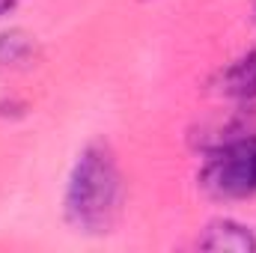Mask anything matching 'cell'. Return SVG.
Instances as JSON below:
<instances>
[{"label":"cell","instance_id":"6da1fadb","mask_svg":"<svg viewBox=\"0 0 256 253\" xmlns=\"http://www.w3.org/2000/svg\"><path fill=\"white\" fill-rule=\"evenodd\" d=\"M122 202V176L114 152L104 143L86 146L66 185V220L86 236H104L116 224Z\"/></svg>","mask_w":256,"mask_h":253},{"label":"cell","instance_id":"7a4b0ae2","mask_svg":"<svg viewBox=\"0 0 256 253\" xmlns=\"http://www.w3.org/2000/svg\"><path fill=\"white\" fill-rule=\"evenodd\" d=\"M200 185L220 200H244L256 194V134L224 140L200 173Z\"/></svg>","mask_w":256,"mask_h":253},{"label":"cell","instance_id":"3957f363","mask_svg":"<svg viewBox=\"0 0 256 253\" xmlns=\"http://www.w3.org/2000/svg\"><path fill=\"white\" fill-rule=\"evenodd\" d=\"M200 248L206 250H232V253H254L256 250V236L236 224V220H212L200 238Z\"/></svg>","mask_w":256,"mask_h":253},{"label":"cell","instance_id":"277c9868","mask_svg":"<svg viewBox=\"0 0 256 253\" xmlns=\"http://www.w3.org/2000/svg\"><path fill=\"white\" fill-rule=\"evenodd\" d=\"M220 90H224V96H230L236 102H254L256 98V45L224 72Z\"/></svg>","mask_w":256,"mask_h":253},{"label":"cell","instance_id":"5b68a950","mask_svg":"<svg viewBox=\"0 0 256 253\" xmlns=\"http://www.w3.org/2000/svg\"><path fill=\"white\" fill-rule=\"evenodd\" d=\"M30 54H33V42L21 30L0 36V63H24Z\"/></svg>","mask_w":256,"mask_h":253},{"label":"cell","instance_id":"8992f818","mask_svg":"<svg viewBox=\"0 0 256 253\" xmlns=\"http://www.w3.org/2000/svg\"><path fill=\"white\" fill-rule=\"evenodd\" d=\"M15 6H18V0H0V18H3V15H9Z\"/></svg>","mask_w":256,"mask_h":253}]
</instances>
